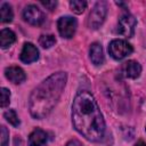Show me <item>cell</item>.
Instances as JSON below:
<instances>
[{"label":"cell","mask_w":146,"mask_h":146,"mask_svg":"<svg viewBox=\"0 0 146 146\" xmlns=\"http://www.w3.org/2000/svg\"><path fill=\"white\" fill-rule=\"evenodd\" d=\"M72 123L75 130L90 141H100L105 135V121L95 97L87 90L78 92L72 105Z\"/></svg>","instance_id":"1"},{"label":"cell","mask_w":146,"mask_h":146,"mask_svg":"<svg viewBox=\"0 0 146 146\" xmlns=\"http://www.w3.org/2000/svg\"><path fill=\"white\" fill-rule=\"evenodd\" d=\"M66 73L57 72L43 80L31 94L29 110L33 117L43 119L58 103L66 84Z\"/></svg>","instance_id":"2"},{"label":"cell","mask_w":146,"mask_h":146,"mask_svg":"<svg viewBox=\"0 0 146 146\" xmlns=\"http://www.w3.org/2000/svg\"><path fill=\"white\" fill-rule=\"evenodd\" d=\"M107 14V5L105 1H98L91 9L88 18V26L92 30L98 29L105 21Z\"/></svg>","instance_id":"3"},{"label":"cell","mask_w":146,"mask_h":146,"mask_svg":"<svg viewBox=\"0 0 146 146\" xmlns=\"http://www.w3.org/2000/svg\"><path fill=\"white\" fill-rule=\"evenodd\" d=\"M133 51L132 46L130 43H128L125 40L122 39H115L113 41H111L110 46H108V52L110 55L114 58V59H123L127 56L131 55V52Z\"/></svg>","instance_id":"4"},{"label":"cell","mask_w":146,"mask_h":146,"mask_svg":"<svg viewBox=\"0 0 146 146\" xmlns=\"http://www.w3.org/2000/svg\"><path fill=\"white\" fill-rule=\"evenodd\" d=\"M76 26H78L76 19L71 16H63L57 22L58 32H59L60 36H63L65 39H70L74 35V33L76 31Z\"/></svg>","instance_id":"5"},{"label":"cell","mask_w":146,"mask_h":146,"mask_svg":"<svg viewBox=\"0 0 146 146\" xmlns=\"http://www.w3.org/2000/svg\"><path fill=\"white\" fill-rule=\"evenodd\" d=\"M136 24H137L136 18L131 14L125 13V14H123L119 18V22H117V32L120 34L124 35V36L130 38V36L133 35Z\"/></svg>","instance_id":"6"},{"label":"cell","mask_w":146,"mask_h":146,"mask_svg":"<svg viewBox=\"0 0 146 146\" xmlns=\"http://www.w3.org/2000/svg\"><path fill=\"white\" fill-rule=\"evenodd\" d=\"M23 18L27 23L39 26L44 22V14L35 5H29L23 10Z\"/></svg>","instance_id":"7"},{"label":"cell","mask_w":146,"mask_h":146,"mask_svg":"<svg viewBox=\"0 0 146 146\" xmlns=\"http://www.w3.org/2000/svg\"><path fill=\"white\" fill-rule=\"evenodd\" d=\"M19 57H21V60L23 63H25V64L33 63L39 58V50L33 43L25 42L24 46H23V49H22V52H21Z\"/></svg>","instance_id":"8"},{"label":"cell","mask_w":146,"mask_h":146,"mask_svg":"<svg viewBox=\"0 0 146 146\" xmlns=\"http://www.w3.org/2000/svg\"><path fill=\"white\" fill-rule=\"evenodd\" d=\"M5 75H6V78H7L9 81H11L13 83H16V84L24 82L25 79H26L25 72H24L21 67H18V66H10V67H7V68L5 70Z\"/></svg>","instance_id":"9"},{"label":"cell","mask_w":146,"mask_h":146,"mask_svg":"<svg viewBox=\"0 0 146 146\" xmlns=\"http://www.w3.org/2000/svg\"><path fill=\"white\" fill-rule=\"evenodd\" d=\"M122 73L130 79H137L141 73V66L136 60H128L122 66Z\"/></svg>","instance_id":"10"},{"label":"cell","mask_w":146,"mask_h":146,"mask_svg":"<svg viewBox=\"0 0 146 146\" xmlns=\"http://www.w3.org/2000/svg\"><path fill=\"white\" fill-rule=\"evenodd\" d=\"M47 133L42 129H34L29 136V146H47Z\"/></svg>","instance_id":"11"},{"label":"cell","mask_w":146,"mask_h":146,"mask_svg":"<svg viewBox=\"0 0 146 146\" xmlns=\"http://www.w3.org/2000/svg\"><path fill=\"white\" fill-rule=\"evenodd\" d=\"M89 54H90V59L95 65H102L104 63V52L100 43L94 42L90 46Z\"/></svg>","instance_id":"12"},{"label":"cell","mask_w":146,"mask_h":146,"mask_svg":"<svg viewBox=\"0 0 146 146\" xmlns=\"http://www.w3.org/2000/svg\"><path fill=\"white\" fill-rule=\"evenodd\" d=\"M16 40V35L15 33L9 30V29H3L1 30V33H0V42H1V47L2 48H7L9 47L10 44H13Z\"/></svg>","instance_id":"13"},{"label":"cell","mask_w":146,"mask_h":146,"mask_svg":"<svg viewBox=\"0 0 146 146\" xmlns=\"http://www.w3.org/2000/svg\"><path fill=\"white\" fill-rule=\"evenodd\" d=\"M0 11H1V22L2 23H10L13 21L14 14H13V10H11V7L9 3L3 2L1 5Z\"/></svg>","instance_id":"14"},{"label":"cell","mask_w":146,"mask_h":146,"mask_svg":"<svg viewBox=\"0 0 146 146\" xmlns=\"http://www.w3.org/2000/svg\"><path fill=\"white\" fill-rule=\"evenodd\" d=\"M71 10L75 14H82L84 9L87 8V2L83 0H72L70 2Z\"/></svg>","instance_id":"15"},{"label":"cell","mask_w":146,"mask_h":146,"mask_svg":"<svg viewBox=\"0 0 146 146\" xmlns=\"http://www.w3.org/2000/svg\"><path fill=\"white\" fill-rule=\"evenodd\" d=\"M39 43L43 48H50L56 43V38L52 34H43V35L40 36Z\"/></svg>","instance_id":"16"},{"label":"cell","mask_w":146,"mask_h":146,"mask_svg":"<svg viewBox=\"0 0 146 146\" xmlns=\"http://www.w3.org/2000/svg\"><path fill=\"white\" fill-rule=\"evenodd\" d=\"M3 116H5V119H6L10 124H13L14 127H18V125H19V119H18V116H17V114H16V112H15L14 110H8V111H6L5 114H3Z\"/></svg>","instance_id":"17"},{"label":"cell","mask_w":146,"mask_h":146,"mask_svg":"<svg viewBox=\"0 0 146 146\" xmlns=\"http://www.w3.org/2000/svg\"><path fill=\"white\" fill-rule=\"evenodd\" d=\"M10 103V91L7 88H1V107L8 106Z\"/></svg>","instance_id":"18"},{"label":"cell","mask_w":146,"mask_h":146,"mask_svg":"<svg viewBox=\"0 0 146 146\" xmlns=\"http://www.w3.org/2000/svg\"><path fill=\"white\" fill-rule=\"evenodd\" d=\"M9 144V132L5 125L1 127V146H8Z\"/></svg>","instance_id":"19"},{"label":"cell","mask_w":146,"mask_h":146,"mask_svg":"<svg viewBox=\"0 0 146 146\" xmlns=\"http://www.w3.org/2000/svg\"><path fill=\"white\" fill-rule=\"evenodd\" d=\"M41 5L44 6L46 8H48L49 10H54L55 7L57 6V2L56 1H41Z\"/></svg>","instance_id":"20"},{"label":"cell","mask_w":146,"mask_h":146,"mask_svg":"<svg viewBox=\"0 0 146 146\" xmlns=\"http://www.w3.org/2000/svg\"><path fill=\"white\" fill-rule=\"evenodd\" d=\"M66 146H83L78 139H72V140H70L67 144H66Z\"/></svg>","instance_id":"21"},{"label":"cell","mask_w":146,"mask_h":146,"mask_svg":"<svg viewBox=\"0 0 146 146\" xmlns=\"http://www.w3.org/2000/svg\"><path fill=\"white\" fill-rule=\"evenodd\" d=\"M135 146H146V143H144V141H141V140H140V141H138Z\"/></svg>","instance_id":"22"}]
</instances>
